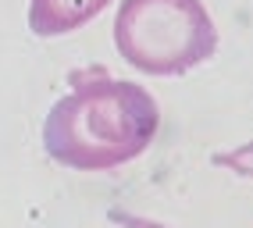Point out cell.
<instances>
[{"mask_svg": "<svg viewBox=\"0 0 253 228\" xmlns=\"http://www.w3.org/2000/svg\"><path fill=\"white\" fill-rule=\"evenodd\" d=\"M157 100L136 82L96 75L50 107L46 153L75 171H107L139 157L157 136Z\"/></svg>", "mask_w": 253, "mask_h": 228, "instance_id": "6da1fadb", "label": "cell"}, {"mask_svg": "<svg viewBox=\"0 0 253 228\" xmlns=\"http://www.w3.org/2000/svg\"><path fill=\"white\" fill-rule=\"evenodd\" d=\"M114 43L146 75H182L214 57L217 29L200 0H125L114 18Z\"/></svg>", "mask_w": 253, "mask_h": 228, "instance_id": "7a4b0ae2", "label": "cell"}, {"mask_svg": "<svg viewBox=\"0 0 253 228\" xmlns=\"http://www.w3.org/2000/svg\"><path fill=\"white\" fill-rule=\"evenodd\" d=\"M111 0H32L29 4V29L36 36H64L79 25L96 18Z\"/></svg>", "mask_w": 253, "mask_h": 228, "instance_id": "3957f363", "label": "cell"}]
</instances>
